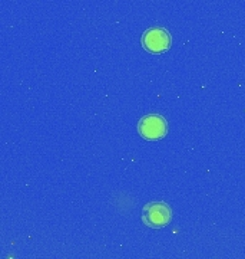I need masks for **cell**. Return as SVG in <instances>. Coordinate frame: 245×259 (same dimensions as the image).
<instances>
[{
    "label": "cell",
    "instance_id": "obj_1",
    "mask_svg": "<svg viewBox=\"0 0 245 259\" xmlns=\"http://www.w3.org/2000/svg\"><path fill=\"white\" fill-rule=\"evenodd\" d=\"M172 221V210L169 204L163 202L148 203L142 210V222L151 229H161L168 226Z\"/></svg>",
    "mask_w": 245,
    "mask_h": 259
},
{
    "label": "cell",
    "instance_id": "obj_2",
    "mask_svg": "<svg viewBox=\"0 0 245 259\" xmlns=\"http://www.w3.org/2000/svg\"><path fill=\"white\" fill-rule=\"evenodd\" d=\"M138 131L142 139L156 141L168 134V121L159 114H149L138 122Z\"/></svg>",
    "mask_w": 245,
    "mask_h": 259
},
{
    "label": "cell",
    "instance_id": "obj_3",
    "mask_svg": "<svg viewBox=\"0 0 245 259\" xmlns=\"http://www.w3.org/2000/svg\"><path fill=\"white\" fill-rule=\"evenodd\" d=\"M171 35L166 29L151 28L142 35V47L151 54H163L171 48Z\"/></svg>",
    "mask_w": 245,
    "mask_h": 259
}]
</instances>
